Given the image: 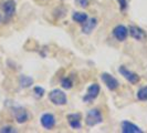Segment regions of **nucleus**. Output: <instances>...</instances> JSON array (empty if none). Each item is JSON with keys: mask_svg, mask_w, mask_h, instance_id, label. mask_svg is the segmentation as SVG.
<instances>
[{"mask_svg": "<svg viewBox=\"0 0 147 133\" xmlns=\"http://www.w3.org/2000/svg\"><path fill=\"white\" fill-rule=\"evenodd\" d=\"M101 79H102L104 84L107 87V89L111 91H115L119 87V82H118L117 79L115 77H113L112 74L107 73V72H103L101 74Z\"/></svg>", "mask_w": 147, "mask_h": 133, "instance_id": "423d86ee", "label": "nucleus"}, {"mask_svg": "<svg viewBox=\"0 0 147 133\" xmlns=\"http://www.w3.org/2000/svg\"><path fill=\"white\" fill-rule=\"evenodd\" d=\"M136 98L140 101H147V86L142 87L136 93Z\"/></svg>", "mask_w": 147, "mask_h": 133, "instance_id": "f3484780", "label": "nucleus"}, {"mask_svg": "<svg viewBox=\"0 0 147 133\" xmlns=\"http://www.w3.org/2000/svg\"><path fill=\"white\" fill-rule=\"evenodd\" d=\"M118 5H119V9H121V11L122 12H125L126 10H127V8H128V2H127V0H117Z\"/></svg>", "mask_w": 147, "mask_h": 133, "instance_id": "6ab92c4d", "label": "nucleus"}, {"mask_svg": "<svg viewBox=\"0 0 147 133\" xmlns=\"http://www.w3.org/2000/svg\"><path fill=\"white\" fill-rule=\"evenodd\" d=\"M100 92H101V87H100V84H97V83H92L88 88L86 94L83 96V101H84V102H88V103H91L93 100H95L96 98L98 96Z\"/></svg>", "mask_w": 147, "mask_h": 133, "instance_id": "39448f33", "label": "nucleus"}, {"mask_svg": "<svg viewBox=\"0 0 147 133\" xmlns=\"http://www.w3.org/2000/svg\"><path fill=\"white\" fill-rule=\"evenodd\" d=\"M3 21H5V18H3V15H2L1 11H0V24H1Z\"/></svg>", "mask_w": 147, "mask_h": 133, "instance_id": "4be33fe9", "label": "nucleus"}, {"mask_svg": "<svg viewBox=\"0 0 147 133\" xmlns=\"http://www.w3.org/2000/svg\"><path fill=\"white\" fill-rule=\"evenodd\" d=\"M0 132L15 133V132H17V130H16L13 126H2V128L0 129Z\"/></svg>", "mask_w": 147, "mask_h": 133, "instance_id": "aec40b11", "label": "nucleus"}, {"mask_svg": "<svg viewBox=\"0 0 147 133\" xmlns=\"http://www.w3.org/2000/svg\"><path fill=\"white\" fill-rule=\"evenodd\" d=\"M88 19V16L85 12H73V15H72V20L74 22L80 23V24H83Z\"/></svg>", "mask_w": 147, "mask_h": 133, "instance_id": "2eb2a0df", "label": "nucleus"}, {"mask_svg": "<svg viewBox=\"0 0 147 133\" xmlns=\"http://www.w3.org/2000/svg\"><path fill=\"white\" fill-rule=\"evenodd\" d=\"M12 114L15 117V120L17 121V123L22 124V123H26L29 119V114L27 110L22 107H15L12 109Z\"/></svg>", "mask_w": 147, "mask_h": 133, "instance_id": "0eeeda50", "label": "nucleus"}, {"mask_svg": "<svg viewBox=\"0 0 147 133\" xmlns=\"http://www.w3.org/2000/svg\"><path fill=\"white\" fill-rule=\"evenodd\" d=\"M75 2L81 8H86L88 6V0H75Z\"/></svg>", "mask_w": 147, "mask_h": 133, "instance_id": "412c9836", "label": "nucleus"}, {"mask_svg": "<svg viewBox=\"0 0 147 133\" xmlns=\"http://www.w3.org/2000/svg\"><path fill=\"white\" fill-rule=\"evenodd\" d=\"M103 122V115L100 109H92L86 113L85 124L88 126H95Z\"/></svg>", "mask_w": 147, "mask_h": 133, "instance_id": "f257e3e1", "label": "nucleus"}, {"mask_svg": "<svg viewBox=\"0 0 147 133\" xmlns=\"http://www.w3.org/2000/svg\"><path fill=\"white\" fill-rule=\"evenodd\" d=\"M121 130L123 133H143V130L140 126H137L129 121H123L121 123Z\"/></svg>", "mask_w": 147, "mask_h": 133, "instance_id": "f8f14e48", "label": "nucleus"}, {"mask_svg": "<svg viewBox=\"0 0 147 133\" xmlns=\"http://www.w3.org/2000/svg\"><path fill=\"white\" fill-rule=\"evenodd\" d=\"M33 92H34V96H37V98H42L44 96V93H45L44 89L41 88V87H34Z\"/></svg>", "mask_w": 147, "mask_h": 133, "instance_id": "a211bd4d", "label": "nucleus"}, {"mask_svg": "<svg viewBox=\"0 0 147 133\" xmlns=\"http://www.w3.org/2000/svg\"><path fill=\"white\" fill-rule=\"evenodd\" d=\"M118 72L121 73V75H123L124 79H126L127 81L129 82V83H132V84H136V83H138L140 80L138 74L133 72L131 70H128L125 66H119V68H118Z\"/></svg>", "mask_w": 147, "mask_h": 133, "instance_id": "20e7f679", "label": "nucleus"}, {"mask_svg": "<svg viewBox=\"0 0 147 133\" xmlns=\"http://www.w3.org/2000/svg\"><path fill=\"white\" fill-rule=\"evenodd\" d=\"M0 9H1V11H2L5 21H8V20H10L16 14V9H17L16 1L15 0H5V1L1 2Z\"/></svg>", "mask_w": 147, "mask_h": 133, "instance_id": "f03ea898", "label": "nucleus"}, {"mask_svg": "<svg viewBox=\"0 0 147 133\" xmlns=\"http://www.w3.org/2000/svg\"><path fill=\"white\" fill-rule=\"evenodd\" d=\"M40 123L45 130H52L55 126L57 120L52 113H44L40 118Z\"/></svg>", "mask_w": 147, "mask_h": 133, "instance_id": "9d476101", "label": "nucleus"}, {"mask_svg": "<svg viewBox=\"0 0 147 133\" xmlns=\"http://www.w3.org/2000/svg\"><path fill=\"white\" fill-rule=\"evenodd\" d=\"M112 33H113V37L115 38L117 41L123 42L128 37V28H126L124 24H117L113 29Z\"/></svg>", "mask_w": 147, "mask_h": 133, "instance_id": "6e6552de", "label": "nucleus"}, {"mask_svg": "<svg viewBox=\"0 0 147 133\" xmlns=\"http://www.w3.org/2000/svg\"><path fill=\"white\" fill-rule=\"evenodd\" d=\"M19 84L20 87L23 89L29 88L33 84V79L31 77H28V75H24V74H21L20 78H19Z\"/></svg>", "mask_w": 147, "mask_h": 133, "instance_id": "4468645a", "label": "nucleus"}, {"mask_svg": "<svg viewBox=\"0 0 147 133\" xmlns=\"http://www.w3.org/2000/svg\"><path fill=\"white\" fill-rule=\"evenodd\" d=\"M66 119H67V122L70 126L73 129V130H80L82 128V114L81 113H70L66 115Z\"/></svg>", "mask_w": 147, "mask_h": 133, "instance_id": "9b49d317", "label": "nucleus"}, {"mask_svg": "<svg viewBox=\"0 0 147 133\" xmlns=\"http://www.w3.org/2000/svg\"><path fill=\"white\" fill-rule=\"evenodd\" d=\"M49 100L55 105H65L67 103V96L60 89H54L49 93Z\"/></svg>", "mask_w": 147, "mask_h": 133, "instance_id": "7ed1b4c3", "label": "nucleus"}, {"mask_svg": "<svg viewBox=\"0 0 147 133\" xmlns=\"http://www.w3.org/2000/svg\"><path fill=\"white\" fill-rule=\"evenodd\" d=\"M128 35H129L133 39L137 40V41H144V40L147 39L146 32L142 29V28L137 27V26H134V24L129 26V28H128Z\"/></svg>", "mask_w": 147, "mask_h": 133, "instance_id": "1a4fd4ad", "label": "nucleus"}, {"mask_svg": "<svg viewBox=\"0 0 147 133\" xmlns=\"http://www.w3.org/2000/svg\"><path fill=\"white\" fill-rule=\"evenodd\" d=\"M73 84H74V81L72 77H66V78H63V79L61 80V86H62V88L65 89V90L72 89Z\"/></svg>", "mask_w": 147, "mask_h": 133, "instance_id": "dca6fc26", "label": "nucleus"}, {"mask_svg": "<svg viewBox=\"0 0 147 133\" xmlns=\"http://www.w3.org/2000/svg\"><path fill=\"white\" fill-rule=\"evenodd\" d=\"M82 26V32L85 35L92 33V31L95 29L97 26V19L96 18H88L86 21L84 22Z\"/></svg>", "mask_w": 147, "mask_h": 133, "instance_id": "ddd939ff", "label": "nucleus"}]
</instances>
